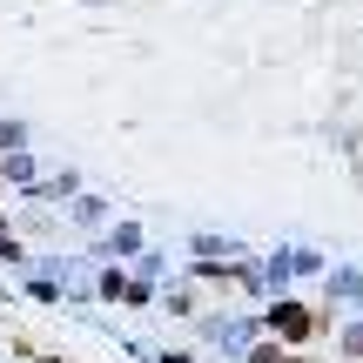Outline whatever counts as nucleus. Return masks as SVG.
Here are the masks:
<instances>
[{"label":"nucleus","mask_w":363,"mask_h":363,"mask_svg":"<svg viewBox=\"0 0 363 363\" xmlns=\"http://www.w3.org/2000/svg\"><path fill=\"white\" fill-rule=\"evenodd\" d=\"M276 330H283V337H310V310H296V303H283V310H276Z\"/></svg>","instance_id":"obj_1"}]
</instances>
